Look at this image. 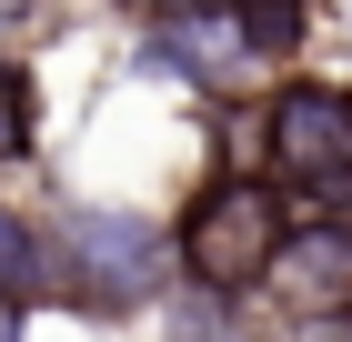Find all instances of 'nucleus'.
Returning a JSON list of instances; mask_svg holds the SVG:
<instances>
[{
  "mask_svg": "<svg viewBox=\"0 0 352 342\" xmlns=\"http://www.w3.org/2000/svg\"><path fill=\"white\" fill-rule=\"evenodd\" d=\"M51 252H60V302L91 322L162 312L182 292V232L141 202H51Z\"/></svg>",
  "mask_w": 352,
  "mask_h": 342,
  "instance_id": "obj_1",
  "label": "nucleus"
},
{
  "mask_svg": "<svg viewBox=\"0 0 352 342\" xmlns=\"http://www.w3.org/2000/svg\"><path fill=\"white\" fill-rule=\"evenodd\" d=\"M171 232H182V292H212V302H242L252 312L272 252L292 232V202H282V182H262V171H221V182L191 191V211Z\"/></svg>",
  "mask_w": 352,
  "mask_h": 342,
  "instance_id": "obj_2",
  "label": "nucleus"
},
{
  "mask_svg": "<svg viewBox=\"0 0 352 342\" xmlns=\"http://www.w3.org/2000/svg\"><path fill=\"white\" fill-rule=\"evenodd\" d=\"M242 121H252V171L282 182V191H322V182L352 171V81L292 71V81H272Z\"/></svg>",
  "mask_w": 352,
  "mask_h": 342,
  "instance_id": "obj_3",
  "label": "nucleus"
},
{
  "mask_svg": "<svg viewBox=\"0 0 352 342\" xmlns=\"http://www.w3.org/2000/svg\"><path fill=\"white\" fill-rule=\"evenodd\" d=\"M252 312L292 322V332L352 322V222H292L272 272H262V292H252Z\"/></svg>",
  "mask_w": 352,
  "mask_h": 342,
  "instance_id": "obj_4",
  "label": "nucleus"
},
{
  "mask_svg": "<svg viewBox=\"0 0 352 342\" xmlns=\"http://www.w3.org/2000/svg\"><path fill=\"white\" fill-rule=\"evenodd\" d=\"M60 302V252H51V211L0 202V312H41Z\"/></svg>",
  "mask_w": 352,
  "mask_h": 342,
  "instance_id": "obj_5",
  "label": "nucleus"
},
{
  "mask_svg": "<svg viewBox=\"0 0 352 342\" xmlns=\"http://www.w3.org/2000/svg\"><path fill=\"white\" fill-rule=\"evenodd\" d=\"M242 10V41L262 61V81H292L302 51H312V0H232Z\"/></svg>",
  "mask_w": 352,
  "mask_h": 342,
  "instance_id": "obj_6",
  "label": "nucleus"
},
{
  "mask_svg": "<svg viewBox=\"0 0 352 342\" xmlns=\"http://www.w3.org/2000/svg\"><path fill=\"white\" fill-rule=\"evenodd\" d=\"M41 151V81L21 51H0V171H21Z\"/></svg>",
  "mask_w": 352,
  "mask_h": 342,
  "instance_id": "obj_7",
  "label": "nucleus"
},
{
  "mask_svg": "<svg viewBox=\"0 0 352 342\" xmlns=\"http://www.w3.org/2000/svg\"><path fill=\"white\" fill-rule=\"evenodd\" d=\"M201 342H272V332H262V322L242 312V322H221V332H201Z\"/></svg>",
  "mask_w": 352,
  "mask_h": 342,
  "instance_id": "obj_8",
  "label": "nucleus"
},
{
  "mask_svg": "<svg viewBox=\"0 0 352 342\" xmlns=\"http://www.w3.org/2000/svg\"><path fill=\"white\" fill-rule=\"evenodd\" d=\"M30 10H41V0H0V41H10V30H21Z\"/></svg>",
  "mask_w": 352,
  "mask_h": 342,
  "instance_id": "obj_9",
  "label": "nucleus"
},
{
  "mask_svg": "<svg viewBox=\"0 0 352 342\" xmlns=\"http://www.w3.org/2000/svg\"><path fill=\"white\" fill-rule=\"evenodd\" d=\"M302 342H352V322H332V332H302Z\"/></svg>",
  "mask_w": 352,
  "mask_h": 342,
  "instance_id": "obj_10",
  "label": "nucleus"
}]
</instances>
